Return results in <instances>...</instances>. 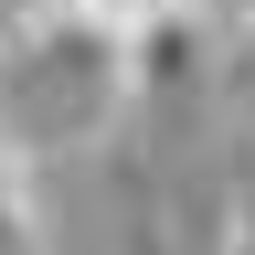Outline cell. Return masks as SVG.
I'll use <instances>...</instances> for the list:
<instances>
[{"mask_svg":"<svg viewBox=\"0 0 255 255\" xmlns=\"http://www.w3.org/2000/svg\"><path fill=\"white\" fill-rule=\"evenodd\" d=\"M11 170H21V149H11V128H0V181H11Z\"/></svg>","mask_w":255,"mask_h":255,"instance_id":"2","label":"cell"},{"mask_svg":"<svg viewBox=\"0 0 255 255\" xmlns=\"http://www.w3.org/2000/svg\"><path fill=\"white\" fill-rule=\"evenodd\" d=\"M245 32H255V0H245Z\"/></svg>","mask_w":255,"mask_h":255,"instance_id":"3","label":"cell"},{"mask_svg":"<svg viewBox=\"0 0 255 255\" xmlns=\"http://www.w3.org/2000/svg\"><path fill=\"white\" fill-rule=\"evenodd\" d=\"M117 85H128V96H181V85H202V21H191V0H181V11H149L138 32H117Z\"/></svg>","mask_w":255,"mask_h":255,"instance_id":"1","label":"cell"}]
</instances>
